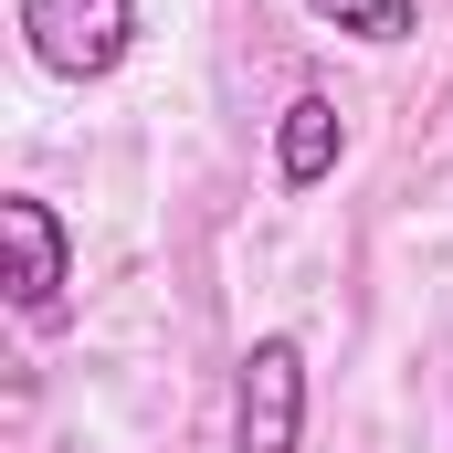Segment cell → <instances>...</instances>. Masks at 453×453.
Listing matches in <instances>:
<instances>
[{"label":"cell","mask_w":453,"mask_h":453,"mask_svg":"<svg viewBox=\"0 0 453 453\" xmlns=\"http://www.w3.org/2000/svg\"><path fill=\"white\" fill-rule=\"evenodd\" d=\"M127 32H137V0H21V42L42 74L64 85H96L127 64Z\"/></svg>","instance_id":"1"},{"label":"cell","mask_w":453,"mask_h":453,"mask_svg":"<svg viewBox=\"0 0 453 453\" xmlns=\"http://www.w3.org/2000/svg\"><path fill=\"white\" fill-rule=\"evenodd\" d=\"M306 443V348L253 338L232 380V453H296Z\"/></svg>","instance_id":"2"},{"label":"cell","mask_w":453,"mask_h":453,"mask_svg":"<svg viewBox=\"0 0 453 453\" xmlns=\"http://www.w3.org/2000/svg\"><path fill=\"white\" fill-rule=\"evenodd\" d=\"M0 242H11V306L32 327H53L64 317V222H53V201L42 190H11L0 201Z\"/></svg>","instance_id":"3"},{"label":"cell","mask_w":453,"mask_h":453,"mask_svg":"<svg viewBox=\"0 0 453 453\" xmlns=\"http://www.w3.org/2000/svg\"><path fill=\"white\" fill-rule=\"evenodd\" d=\"M338 148H348V127H338L327 96H296V106L274 116V180H285V190H317V180L338 169Z\"/></svg>","instance_id":"4"},{"label":"cell","mask_w":453,"mask_h":453,"mask_svg":"<svg viewBox=\"0 0 453 453\" xmlns=\"http://www.w3.org/2000/svg\"><path fill=\"white\" fill-rule=\"evenodd\" d=\"M317 21H338V32H358V42H411L422 32V0H306Z\"/></svg>","instance_id":"5"}]
</instances>
